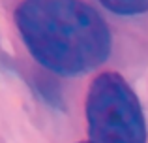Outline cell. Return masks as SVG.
<instances>
[{"label":"cell","instance_id":"obj_4","mask_svg":"<svg viewBox=\"0 0 148 143\" xmlns=\"http://www.w3.org/2000/svg\"><path fill=\"white\" fill-rule=\"evenodd\" d=\"M81 143H88V141H81Z\"/></svg>","mask_w":148,"mask_h":143},{"label":"cell","instance_id":"obj_1","mask_svg":"<svg viewBox=\"0 0 148 143\" xmlns=\"http://www.w3.org/2000/svg\"><path fill=\"white\" fill-rule=\"evenodd\" d=\"M15 25L28 53L58 75L86 73L111 55L107 23L83 0H23Z\"/></svg>","mask_w":148,"mask_h":143},{"label":"cell","instance_id":"obj_2","mask_svg":"<svg viewBox=\"0 0 148 143\" xmlns=\"http://www.w3.org/2000/svg\"><path fill=\"white\" fill-rule=\"evenodd\" d=\"M88 143H146V122L137 94L120 73L103 72L84 102Z\"/></svg>","mask_w":148,"mask_h":143},{"label":"cell","instance_id":"obj_3","mask_svg":"<svg viewBox=\"0 0 148 143\" xmlns=\"http://www.w3.org/2000/svg\"><path fill=\"white\" fill-rule=\"evenodd\" d=\"M111 13L116 15H141L148 11V0H99Z\"/></svg>","mask_w":148,"mask_h":143}]
</instances>
